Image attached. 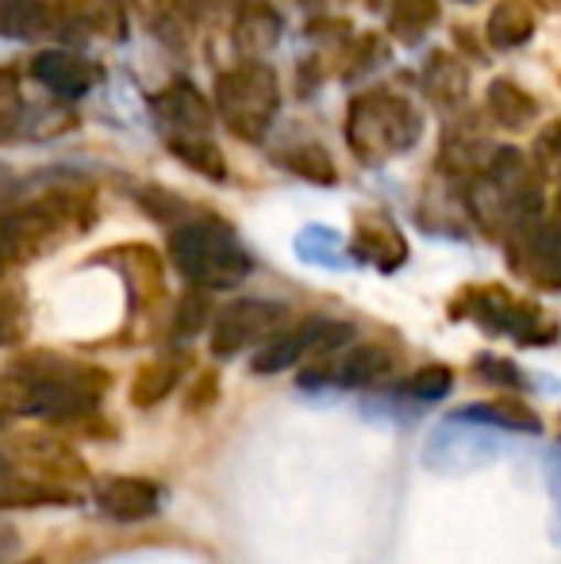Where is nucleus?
<instances>
[{"label": "nucleus", "instance_id": "nucleus-20", "mask_svg": "<svg viewBox=\"0 0 561 564\" xmlns=\"http://www.w3.org/2000/svg\"><path fill=\"white\" fill-rule=\"evenodd\" d=\"M488 112L508 131H524L539 112V105L531 100V93H524L516 82H493L488 85Z\"/></svg>", "mask_w": 561, "mask_h": 564}, {"label": "nucleus", "instance_id": "nucleus-2", "mask_svg": "<svg viewBox=\"0 0 561 564\" xmlns=\"http://www.w3.org/2000/svg\"><path fill=\"white\" fill-rule=\"evenodd\" d=\"M93 200L74 188L43 193L15 208L0 212V269L28 265L35 258L54 253L62 242H74L93 224Z\"/></svg>", "mask_w": 561, "mask_h": 564}, {"label": "nucleus", "instance_id": "nucleus-15", "mask_svg": "<svg viewBox=\"0 0 561 564\" xmlns=\"http://www.w3.org/2000/svg\"><path fill=\"white\" fill-rule=\"evenodd\" d=\"M354 253L362 261H374L377 269H397L400 261L408 258V246H404V235L397 230L389 216H362L358 219V230H354Z\"/></svg>", "mask_w": 561, "mask_h": 564}, {"label": "nucleus", "instance_id": "nucleus-21", "mask_svg": "<svg viewBox=\"0 0 561 564\" xmlns=\"http://www.w3.org/2000/svg\"><path fill=\"white\" fill-rule=\"evenodd\" d=\"M51 28L46 0H0V31L8 39H39Z\"/></svg>", "mask_w": 561, "mask_h": 564}, {"label": "nucleus", "instance_id": "nucleus-14", "mask_svg": "<svg viewBox=\"0 0 561 564\" xmlns=\"http://www.w3.org/2000/svg\"><path fill=\"white\" fill-rule=\"evenodd\" d=\"M93 503L116 522H139L158 511L162 491L142 476H100L93 488Z\"/></svg>", "mask_w": 561, "mask_h": 564}, {"label": "nucleus", "instance_id": "nucleus-32", "mask_svg": "<svg viewBox=\"0 0 561 564\" xmlns=\"http://www.w3.org/2000/svg\"><path fill=\"white\" fill-rule=\"evenodd\" d=\"M0 100H15V74L0 69Z\"/></svg>", "mask_w": 561, "mask_h": 564}, {"label": "nucleus", "instance_id": "nucleus-31", "mask_svg": "<svg viewBox=\"0 0 561 564\" xmlns=\"http://www.w3.org/2000/svg\"><path fill=\"white\" fill-rule=\"evenodd\" d=\"M535 154L539 158H547V162H561V119L558 123H550V127H542V134H539V142H535Z\"/></svg>", "mask_w": 561, "mask_h": 564}, {"label": "nucleus", "instance_id": "nucleus-7", "mask_svg": "<svg viewBox=\"0 0 561 564\" xmlns=\"http://www.w3.org/2000/svg\"><path fill=\"white\" fill-rule=\"evenodd\" d=\"M465 315H470V319H477L485 330H500V335L531 341V346H547V341L558 338L554 319H547L539 304L511 300L504 289L470 292V296H465Z\"/></svg>", "mask_w": 561, "mask_h": 564}, {"label": "nucleus", "instance_id": "nucleus-35", "mask_svg": "<svg viewBox=\"0 0 561 564\" xmlns=\"http://www.w3.org/2000/svg\"><path fill=\"white\" fill-rule=\"evenodd\" d=\"M554 208H558V219H561V185H558V200H554Z\"/></svg>", "mask_w": 561, "mask_h": 564}, {"label": "nucleus", "instance_id": "nucleus-1", "mask_svg": "<svg viewBox=\"0 0 561 564\" xmlns=\"http://www.w3.org/2000/svg\"><path fill=\"white\" fill-rule=\"evenodd\" d=\"M108 372L89 361L62 354H28L15 357L0 372V411L4 415H35V419H89L108 395Z\"/></svg>", "mask_w": 561, "mask_h": 564}, {"label": "nucleus", "instance_id": "nucleus-26", "mask_svg": "<svg viewBox=\"0 0 561 564\" xmlns=\"http://www.w3.org/2000/svg\"><path fill=\"white\" fill-rule=\"evenodd\" d=\"M292 173H300L304 181H315V185H331L335 181V165H331L327 150L323 147H296L281 158Z\"/></svg>", "mask_w": 561, "mask_h": 564}, {"label": "nucleus", "instance_id": "nucleus-8", "mask_svg": "<svg viewBox=\"0 0 561 564\" xmlns=\"http://www.w3.org/2000/svg\"><path fill=\"white\" fill-rule=\"evenodd\" d=\"M350 338H354V330L346 327V323L312 319L292 330H278L270 341H262V349H258L250 365H255V372H281L300 361H315V357L335 354V349H343Z\"/></svg>", "mask_w": 561, "mask_h": 564}, {"label": "nucleus", "instance_id": "nucleus-12", "mask_svg": "<svg viewBox=\"0 0 561 564\" xmlns=\"http://www.w3.org/2000/svg\"><path fill=\"white\" fill-rule=\"evenodd\" d=\"M51 23L69 39H116L128 35V0H54Z\"/></svg>", "mask_w": 561, "mask_h": 564}, {"label": "nucleus", "instance_id": "nucleus-25", "mask_svg": "<svg viewBox=\"0 0 561 564\" xmlns=\"http://www.w3.org/2000/svg\"><path fill=\"white\" fill-rule=\"evenodd\" d=\"M465 85H470V77H465V69L457 66V62H450L446 54L431 58V66H427V93H431V100H439V105H457Z\"/></svg>", "mask_w": 561, "mask_h": 564}, {"label": "nucleus", "instance_id": "nucleus-29", "mask_svg": "<svg viewBox=\"0 0 561 564\" xmlns=\"http://www.w3.org/2000/svg\"><path fill=\"white\" fill-rule=\"evenodd\" d=\"M296 246H300V258L323 261V265H335V261L343 258V238L331 235V230H323V227H308Z\"/></svg>", "mask_w": 561, "mask_h": 564}, {"label": "nucleus", "instance_id": "nucleus-3", "mask_svg": "<svg viewBox=\"0 0 561 564\" xmlns=\"http://www.w3.org/2000/svg\"><path fill=\"white\" fill-rule=\"evenodd\" d=\"M170 261L201 292L235 289L255 269V261H250L247 246L239 242V235L227 224H219V219H193V224L173 227Z\"/></svg>", "mask_w": 561, "mask_h": 564}, {"label": "nucleus", "instance_id": "nucleus-6", "mask_svg": "<svg viewBox=\"0 0 561 564\" xmlns=\"http://www.w3.org/2000/svg\"><path fill=\"white\" fill-rule=\"evenodd\" d=\"M216 112L242 142H262L281 112V82L266 62L247 58L216 74Z\"/></svg>", "mask_w": 561, "mask_h": 564}, {"label": "nucleus", "instance_id": "nucleus-18", "mask_svg": "<svg viewBox=\"0 0 561 564\" xmlns=\"http://www.w3.org/2000/svg\"><path fill=\"white\" fill-rule=\"evenodd\" d=\"M535 35V15L527 0H500L488 15V43L496 51H516V46L531 43Z\"/></svg>", "mask_w": 561, "mask_h": 564}, {"label": "nucleus", "instance_id": "nucleus-13", "mask_svg": "<svg viewBox=\"0 0 561 564\" xmlns=\"http://www.w3.org/2000/svg\"><path fill=\"white\" fill-rule=\"evenodd\" d=\"M31 77L58 100H82L100 82V66L74 51H43L31 62Z\"/></svg>", "mask_w": 561, "mask_h": 564}, {"label": "nucleus", "instance_id": "nucleus-30", "mask_svg": "<svg viewBox=\"0 0 561 564\" xmlns=\"http://www.w3.org/2000/svg\"><path fill=\"white\" fill-rule=\"evenodd\" d=\"M204 319V296L196 292V296H188L185 304H181V315H177V335H193L196 323Z\"/></svg>", "mask_w": 561, "mask_h": 564}, {"label": "nucleus", "instance_id": "nucleus-17", "mask_svg": "<svg viewBox=\"0 0 561 564\" xmlns=\"http://www.w3.org/2000/svg\"><path fill=\"white\" fill-rule=\"evenodd\" d=\"M69 119L62 108H8L0 112V142H20V139H51L66 127Z\"/></svg>", "mask_w": 561, "mask_h": 564}, {"label": "nucleus", "instance_id": "nucleus-28", "mask_svg": "<svg viewBox=\"0 0 561 564\" xmlns=\"http://www.w3.org/2000/svg\"><path fill=\"white\" fill-rule=\"evenodd\" d=\"M470 415H488V423L516 426V431H539V419H535V411L524 408V403H511V400L481 403V408H473Z\"/></svg>", "mask_w": 561, "mask_h": 564}, {"label": "nucleus", "instance_id": "nucleus-9", "mask_svg": "<svg viewBox=\"0 0 561 564\" xmlns=\"http://www.w3.org/2000/svg\"><path fill=\"white\" fill-rule=\"evenodd\" d=\"M508 265L539 289H561V227L539 216L516 224L508 230Z\"/></svg>", "mask_w": 561, "mask_h": 564}, {"label": "nucleus", "instance_id": "nucleus-34", "mask_svg": "<svg viewBox=\"0 0 561 564\" xmlns=\"http://www.w3.org/2000/svg\"><path fill=\"white\" fill-rule=\"evenodd\" d=\"M131 4H142V8H154L158 0H131Z\"/></svg>", "mask_w": 561, "mask_h": 564}, {"label": "nucleus", "instance_id": "nucleus-10", "mask_svg": "<svg viewBox=\"0 0 561 564\" xmlns=\"http://www.w3.org/2000/svg\"><path fill=\"white\" fill-rule=\"evenodd\" d=\"M284 327V307L270 300H235L212 319V354L235 357L250 346H262Z\"/></svg>", "mask_w": 561, "mask_h": 564}, {"label": "nucleus", "instance_id": "nucleus-36", "mask_svg": "<svg viewBox=\"0 0 561 564\" xmlns=\"http://www.w3.org/2000/svg\"><path fill=\"white\" fill-rule=\"evenodd\" d=\"M0 423H4V411H0Z\"/></svg>", "mask_w": 561, "mask_h": 564}, {"label": "nucleus", "instance_id": "nucleus-27", "mask_svg": "<svg viewBox=\"0 0 561 564\" xmlns=\"http://www.w3.org/2000/svg\"><path fill=\"white\" fill-rule=\"evenodd\" d=\"M450 388H454V377H450L446 365H423L420 372L404 380V392L416 395V400H442Z\"/></svg>", "mask_w": 561, "mask_h": 564}, {"label": "nucleus", "instance_id": "nucleus-16", "mask_svg": "<svg viewBox=\"0 0 561 564\" xmlns=\"http://www.w3.org/2000/svg\"><path fill=\"white\" fill-rule=\"evenodd\" d=\"M278 35H281V15L273 12L270 4H262V0L247 4L239 12V20H235V46H239L247 58H258V54L273 51Z\"/></svg>", "mask_w": 561, "mask_h": 564}, {"label": "nucleus", "instance_id": "nucleus-22", "mask_svg": "<svg viewBox=\"0 0 561 564\" xmlns=\"http://www.w3.org/2000/svg\"><path fill=\"white\" fill-rule=\"evenodd\" d=\"M434 23H439V0H392L389 31L400 43H420Z\"/></svg>", "mask_w": 561, "mask_h": 564}, {"label": "nucleus", "instance_id": "nucleus-5", "mask_svg": "<svg viewBox=\"0 0 561 564\" xmlns=\"http://www.w3.org/2000/svg\"><path fill=\"white\" fill-rule=\"evenodd\" d=\"M423 116L408 97L392 89L362 93L346 108V142L362 162H389L420 142Z\"/></svg>", "mask_w": 561, "mask_h": 564}, {"label": "nucleus", "instance_id": "nucleus-33", "mask_svg": "<svg viewBox=\"0 0 561 564\" xmlns=\"http://www.w3.org/2000/svg\"><path fill=\"white\" fill-rule=\"evenodd\" d=\"M300 4H308V8H323V4H343V0H300Z\"/></svg>", "mask_w": 561, "mask_h": 564}, {"label": "nucleus", "instance_id": "nucleus-19", "mask_svg": "<svg viewBox=\"0 0 561 564\" xmlns=\"http://www.w3.org/2000/svg\"><path fill=\"white\" fill-rule=\"evenodd\" d=\"M39 503H74V491L62 484H43L20 473H0V507H39Z\"/></svg>", "mask_w": 561, "mask_h": 564}, {"label": "nucleus", "instance_id": "nucleus-4", "mask_svg": "<svg viewBox=\"0 0 561 564\" xmlns=\"http://www.w3.org/2000/svg\"><path fill=\"white\" fill-rule=\"evenodd\" d=\"M150 112L162 131L165 147L173 150V158L188 165V170L204 173L208 181H224L227 165L219 147L212 142V108L208 100L196 93V85L188 82H170L162 93H154Z\"/></svg>", "mask_w": 561, "mask_h": 564}, {"label": "nucleus", "instance_id": "nucleus-11", "mask_svg": "<svg viewBox=\"0 0 561 564\" xmlns=\"http://www.w3.org/2000/svg\"><path fill=\"white\" fill-rule=\"evenodd\" d=\"M392 369V354L381 346H350L327 357H315V369L304 372V384H335V388H366L377 384Z\"/></svg>", "mask_w": 561, "mask_h": 564}, {"label": "nucleus", "instance_id": "nucleus-37", "mask_svg": "<svg viewBox=\"0 0 561 564\" xmlns=\"http://www.w3.org/2000/svg\"><path fill=\"white\" fill-rule=\"evenodd\" d=\"M23 564H39V561H23Z\"/></svg>", "mask_w": 561, "mask_h": 564}, {"label": "nucleus", "instance_id": "nucleus-23", "mask_svg": "<svg viewBox=\"0 0 561 564\" xmlns=\"http://www.w3.org/2000/svg\"><path fill=\"white\" fill-rule=\"evenodd\" d=\"M28 335V292L8 269H0V346Z\"/></svg>", "mask_w": 561, "mask_h": 564}, {"label": "nucleus", "instance_id": "nucleus-24", "mask_svg": "<svg viewBox=\"0 0 561 564\" xmlns=\"http://www.w3.org/2000/svg\"><path fill=\"white\" fill-rule=\"evenodd\" d=\"M177 377H181V365L170 361V357H158V361L142 365V372L136 377V392H131V400H136L139 408H150V403H158L173 384H177Z\"/></svg>", "mask_w": 561, "mask_h": 564}]
</instances>
